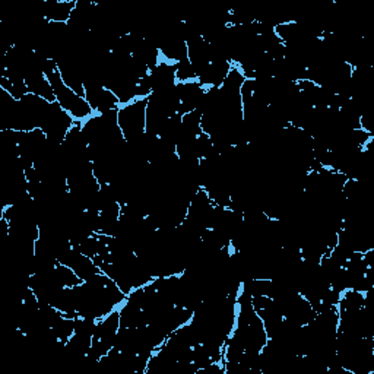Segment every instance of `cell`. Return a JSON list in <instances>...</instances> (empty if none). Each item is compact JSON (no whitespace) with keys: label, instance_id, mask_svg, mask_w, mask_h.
I'll return each mask as SVG.
<instances>
[{"label":"cell","instance_id":"cell-1","mask_svg":"<svg viewBox=\"0 0 374 374\" xmlns=\"http://www.w3.org/2000/svg\"><path fill=\"white\" fill-rule=\"evenodd\" d=\"M119 128L128 142L135 141L145 133L146 126V99L135 101L119 108Z\"/></svg>","mask_w":374,"mask_h":374},{"label":"cell","instance_id":"cell-2","mask_svg":"<svg viewBox=\"0 0 374 374\" xmlns=\"http://www.w3.org/2000/svg\"><path fill=\"white\" fill-rule=\"evenodd\" d=\"M85 100L96 113H105L108 110L119 108L120 104L112 91L100 85H85Z\"/></svg>","mask_w":374,"mask_h":374},{"label":"cell","instance_id":"cell-3","mask_svg":"<svg viewBox=\"0 0 374 374\" xmlns=\"http://www.w3.org/2000/svg\"><path fill=\"white\" fill-rule=\"evenodd\" d=\"M76 2H46L41 9V18L49 22L67 24L75 9Z\"/></svg>","mask_w":374,"mask_h":374},{"label":"cell","instance_id":"cell-4","mask_svg":"<svg viewBox=\"0 0 374 374\" xmlns=\"http://www.w3.org/2000/svg\"><path fill=\"white\" fill-rule=\"evenodd\" d=\"M25 84L28 87L30 94H34L37 96H41V99L47 100L49 103H54L58 101L56 94H54L50 82L47 79L46 75L43 74H33L30 76H26Z\"/></svg>","mask_w":374,"mask_h":374},{"label":"cell","instance_id":"cell-5","mask_svg":"<svg viewBox=\"0 0 374 374\" xmlns=\"http://www.w3.org/2000/svg\"><path fill=\"white\" fill-rule=\"evenodd\" d=\"M176 79H177V82L198 80V76H196L195 71H193V66L189 62V59L176 65Z\"/></svg>","mask_w":374,"mask_h":374}]
</instances>
